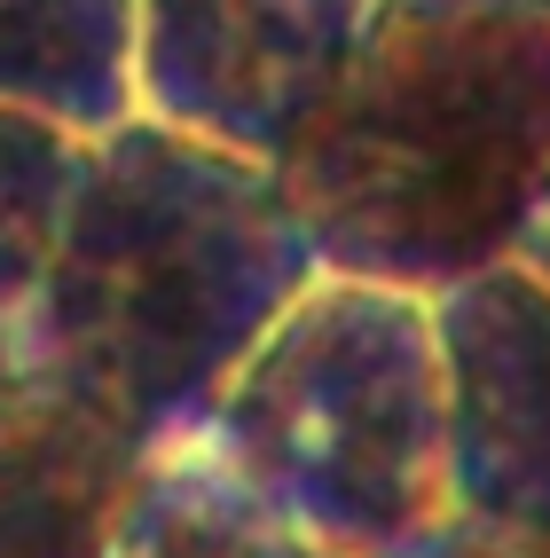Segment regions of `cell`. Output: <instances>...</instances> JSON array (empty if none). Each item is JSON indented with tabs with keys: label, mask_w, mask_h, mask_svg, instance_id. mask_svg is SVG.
I'll use <instances>...</instances> for the list:
<instances>
[{
	"label": "cell",
	"mask_w": 550,
	"mask_h": 558,
	"mask_svg": "<svg viewBox=\"0 0 550 558\" xmlns=\"http://www.w3.org/2000/svg\"><path fill=\"white\" fill-rule=\"evenodd\" d=\"M315 283L283 173L134 119L87 142L56 259L16 315V362L87 378L158 457H181Z\"/></svg>",
	"instance_id": "6da1fadb"
},
{
	"label": "cell",
	"mask_w": 550,
	"mask_h": 558,
	"mask_svg": "<svg viewBox=\"0 0 550 558\" xmlns=\"http://www.w3.org/2000/svg\"><path fill=\"white\" fill-rule=\"evenodd\" d=\"M550 181V0H378L283 190L322 276L440 300L511 259Z\"/></svg>",
	"instance_id": "7a4b0ae2"
},
{
	"label": "cell",
	"mask_w": 550,
	"mask_h": 558,
	"mask_svg": "<svg viewBox=\"0 0 550 558\" xmlns=\"http://www.w3.org/2000/svg\"><path fill=\"white\" fill-rule=\"evenodd\" d=\"M330 558H401L449 519V369L432 300L322 276L190 440Z\"/></svg>",
	"instance_id": "3957f363"
},
{
	"label": "cell",
	"mask_w": 550,
	"mask_h": 558,
	"mask_svg": "<svg viewBox=\"0 0 550 558\" xmlns=\"http://www.w3.org/2000/svg\"><path fill=\"white\" fill-rule=\"evenodd\" d=\"M378 0H142V119L283 173L346 87Z\"/></svg>",
	"instance_id": "277c9868"
},
{
	"label": "cell",
	"mask_w": 550,
	"mask_h": 558,
	"mask_svg": "<svg viewBox=\"0 0 550 558\" xmlns=\"http://www.w3.org/2000/svg\"><path fill=\"white\" fill-rule=\"evenodd\" d=\"M449 369V511L550 535V291L488 268L432 300Z\"/></svg>",
	"instance_id": "5b68a950"
},
{
	"label": "cell",
	"mask_w": 550,
	"mask_h": 558,
	"mask_svg": "<svg viewBox=\"0 0 550 558\" xmlns=\"http://www.w3.org/2000/svg\"><path fill=\"white\" fill-rule=\"evenodd\" d=\"M158 449L56 362L0 369V558H119Z\"/></svg>",
	"instance_id": "8992f818"
},
{
	"label": "cell",
	"mask_w": 550,
	"mask_h": 558,
	"mask_svg": "<svg viewBox=\"0 0 550 558\" xmlns=\"http://www.w3.org/2000/svg\"><path fill=\"white\" fill-rule=\"evenodd\" d=\"M134 56L142 0H0V110L48 119L71 142H110L142 119Z\"/></svg>",
	"instance_id": "52a82bcc"
},
{
	"label": "cell",
	"mask_w": 550,
	"mask_h": 558,
	"mask_svg": "<svg viewBox=\"0 0 550 558\" xmlns=\"http://www.w3.org/2000/svg\"><path fill=\"white\" fill-rule=\"evenodd\" d=\"M119 558H330V550L276 527V519L252 496H236L205 457L181 449V457L158 464Z\"/></svg>",
	"instance_id": "ba28073f"
},
{
	"label": "cell",
	"mask_w": 550,
	"mask_h": 558,
	"mask_svg": "<svg viewBox=\"0 0 550 558\" xmlns=\"http://www.w3.org/2000/svg\"><path fill=\"white\" fill-rule=\"evenodd\" d=\"M80 166L87 142H71L48 119H24V110H0V307L9 315H24V300L48 276Z\"/></svg>",
	"instance_id": "9c48e42d"
},
{
	"label": "cell",
	"mask_w": 550,
	"mask_h": 558,
	"mask_svg": "<svg viewBox=\"0 0 550 558\" xmlns=\"http://www.w3.org/2000/svg\"><path fill=\"white\" fill-rule=\"evenodd\" d=\"M401 558H550V535H511V527H480V519H440V527L401 550Z\"/></svg>",
	"instance_id": "30bf717a"
},
{
	"label": "cell",
	"mask_w": 550,
	"mask_h": 558,
	"mask_svg": "<svg viewBox=\"0 0 550 558\" xmlns=\"http://www.w3.org/2000/svg\"><path fill=\"white\" fill-rule=\"evenodd\" d=\"M511 268H527V276L550 291V181H542V197H535V213H527L520 244H511Z\"/></svg>",
	"instance_id": "8fae6325"
},
{
	"label": "cell",
	"mask_w": 550,
	"mask_h": 558,
	"mask_svg": "<svg viewBox=\"0 0 550 558\" xmlns=\"http://www.w3.org/2000/svg\"><path fill=\"white\" fill-rule=\"evenodd\" d=\"M0 369H16V315L0 307Z\"/></svg>",
	"instance_id": "7c38bea8"
}]
</instances>
